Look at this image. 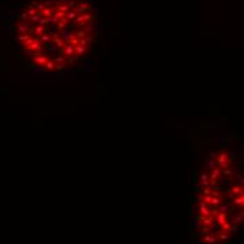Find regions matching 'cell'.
I'll return each instance as SVG.
<instances>
[{
  "label": "cell",
  "instance_id": "cell-1",
  "mask_svg": "<svg viewBox=\"0 0 244 244\" xmlns=\"http://www.w3.org/2000/svg\"><path fill=\"white\" fill-rule=\"evenodd\" d=\"M73 52H74V48H73L72 45H69V44H67V45L63 47V56H65V58H70V56H73V55H72Z\"/></svg>",
  "mask_w": 244,
  "mask_h": 244
},
{
  "label": "cell",
  "instance_id": "cell-3",
  "mask_svg": "<svg viewBox=\"0 0 244 244\" xmlns=\"http://www.w3.org/2000/svg\"><path fill=\"white\" fill-rule=\"evenodd\" d=\"M33 31H34L35 34H37V35H42L44 33H47V31H45V27H42L41 24H39V25H37V27L34 28Z\"/></svg>",
  "mask_w": 244,
  "mask_h": 244
},
{
  "label": "cell",
  "instance_id": "cell-4",
  "mask_svg": "<svg viewBox=\"0 0 244 244\" xmlns=\"http://www.w3.org/2000/svg\"><path fill=\"white\" fill-rule=\"evenodd\" d=\"M76 52H77V55H83V53H86V51H87V48L86 47H81V45H76Z\"/></svg>",
  "mask_w": 244,
  "mask_h": 244
},
{
  "label": "cell",
  "instance_id": "cell-2",
  "mask_svg": "<svg viewBox=\"0 0 244 244\" xmlns=\"http://www.w3.org/2000/svg\"><path fill=\"white\" fill-rule=\"evenodd\" d=\"M44 67H45V70H48V72H53V70H55V63H53V61H47L45 65H44Z\"/></svg>",
  "mask_w": 244,
  "mask_h": 244
},
{
  "label": "cell",
  "instance_id": "cell-5",
  "mask_svg": "<svg viewBox=\"0 0 244 244\" xmlns=\"http://www.w3.org/2000/svg\"><path fill=\"white\" fill-rule=\"evenodd\" d=\"M52 41V38L49 37L48 34H42L41 35V39H39V42H51Z\"/></svg>",
  "mask_w": 244,
  "mask_h": 244
}]
</instances>
